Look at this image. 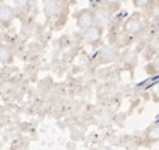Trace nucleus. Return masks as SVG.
<instances>
[{"label": "nucleus", "mask_w": 159, "mask_h": 150, "mask_svg": "<svg viewBox=\"0 0 159 150\" xmlns=\"http://www.w3.org/2000/svg\"><path fill=\"white\" fill-rule=\"evenodd\" d=\"M101 37H102V28L97 25H92L86 30H84L82 33V38L87 44H96L101 39Z\"/></svg>", "instance_id": "nucleus-4"}, {"label": "nucleus", "mask_w": 159, "mask_h": 150, "mask_svg": "<svg viewBox=\"0 0 159 150\" xmlns=\"http://www.w3.org/2000/svg\"><path fill=\"white\" fill-rule=\"evenodd\" d=\"M133 4L136 8H148L152 4V0H133Z\"/></svg>", "instance_id": "nucleus-15"}, {"label": "nucleus", "mask_w": 159, "mask_h": 150, "mask_svg": "<svg viewBox=\"0 0 159 150\" xmlns=\"http://www.w3.org/2000/svg\"><path fill=\"white\" fill-rule=\"evenodd\" d=\"M158 42H159V38H158Z\"/></svg>", "instance_id": "nucleus-18"}, {"label": "nucleus", "mask_w": 159, "mask_h": 150, "mask_svg": "<svg viewBox=\"0 0 159 150\" xmlns=\"http://www.w3.org/2000/svg\"><path fill=\"white\" fill-rule=\"evenodd\" d=\"M102 57H106V62H112L116 58V49L114 47H105L102 49Z\"/></svg>", "instance_id": "nucleus-12"}, {"label": "nucleus", "mask_w": 159, "mask_h": 150, "mask_svg": "<svg viewBox=\"0 0 159 150\" xmlns=\"http://www.w3.org/2000/svg\"><path fill=\"white\" fill-rule=\"evenodd\" d=\"M159 141V124L150 126L144 136V145H152Z\"/></svg>", "instance_id": "nucleus-6"}, {"label": "nucleus", "mask_w": 159, "mask_h": 150, "mask_svg": "<svg viewBox=\"0 0 159 150\" xmlns=\"http://www.w3.org/2000/svg\"><path fill=\"white\" fill-rule=\"evenodd\" d=\"M93 13V20H95V25L97 27H106L110 20H111V11L107 7H97L95 10H92Z\"/></svg>", "instance_id": "nucleus-1"}, {"label": "nucleus", "mask_w": 159, "mask_h": 150, "mask_svg": "<svg viewBox=\"0 0 159 150\" xmlns=\"http://www.w3.org/2000/svg\"><path fill=\"white\" fill-rule=\"evenodd\" d=\"M13 61V52L7 44H0V62L10 63Z\"/></svg>", "instance_id": "nucleus-8"}, {"label": "nucleus", "mask_w": 159, "mask_h": 150, "mask_svg": "<svg viewBox=\"0 0 159 150\" xmlns=\"http://www.w3.org/2000/svg\"><path fill=\"white\" fill-rule=\"evenodd\" d=\"M123 29L128 35H136L138 33H140L143 29V23L139 14H133L130 18H128L123 25Z\"/></svg>", "instance_id": "nucleus-2"}, {"label": "nucleus", "mask_w": 159, "mask_h": 150, "mask_svg": "<svg viewBox=\"0 0 159 150\" xmlns=\"http://www.w3.org/2000/svg\"><path fill=\"white\" fill-rule=\"evenodd\" d=\"M147 72L150 73V74L159 73V53L154 55V58L152 60V62L147 66Z\"/></svg>", "instance_id": "nucleus-9"}, {"label": "nucleus", "mask_w": 159, "mask_h": 150, "mask_svg": "<svg viewBox=\"0 0 159 150\" xmlns=\"http://www.w3.org/2000/svg\"><path fill=\"white\" fill-rule=\"evenodd\" d=\"M130 43V35H128L124 30L114 34V44L116 48H124Z\"/></svg>", "instance_id": "nucleus-7"}, {"label": "nucleus", "mask_w": 159, "mask_h": 150, "mask_svg": "<svg viewBox=\"0 0 159 150\" xmlns=\"http://www.w3.org/2000/svg\"><path fill=\"white\" fill-rule=\"evenodd\" d=\"M124 61L129 66H135L136 62H138V53H136V51H128L124 54Z\"/></svg>", "instance_id": "nucleus-11"}, {"label": "nucleus", "mask_w": 159, "mask_h": 150, "mask_svg": "<svg viewBox=\"0 0 159 150\" xmlns=\"http://www.w3.org/2000/svg\"><path fill=\"white\" fill-rule=\"evenodd\" d=\"M58 10H59V5H58V3H57V0H49V2L46 4L44 11H46V14H47L48 16L57 14Z\"/></svg>", "instance_id": "nucleus-10"}, {"label": "nucleus", "mask_w": 159, "mask_h": 150, "mask_svg": "<svg viewBox=\"0 0 159 150\" xmlns=\"http://www.w3.org/2000/svg\"><path fill=\"white\" fill-rule=\"evenodd\" d=\"M13 90V83L9 81H3L0 82V95H7L8 92Z\"/></svg>", "instance_id": "nucleus-13"}, {"label": "nucleus", "mask_w": 159, "mask_h": 150, "mask_svg": "<svg viewBox=\"0 0 159 150\" xmlns=\"http://www.w3.org/2000/svg\"><path fill=\"white\" fill-rule=\"evenodd\" d=\"M124 0H105V3L109 5V7H117L120 5Z\"/></svg>", "instance_id": "nucleus-16"}, {"label": "nucleus", "mask_w": 159, "mask_h": 150, "mask_svg": "<svg viewBox=\"0 0 159 150\" xmlns=\"http://www.w3.org/2000/svg\"><path fill=\"white\" fill-rule=\"evenodd\" d=\"M15 4L19 5V7H25L28 3H29V0H14Z\"/></svg>", "instance_id": "nucleus-17"}, {"label": "nucleus", "mask_w": 159, "mask_h": 150, "mask_svg": "<svg viewBox=\"0 0 159 150\" xmlns=\"http://www.w3.org/2000/svg\"><path fill=\"white\" fill-rule=\"evenodd\" d=\"M14 19V9L7 4H0V23L4 27H9Z\"/></svg>", "instance_id": "nucleus-5"}, {"label": "nucleus", "mask_w": 159, "mask_h": 150, "mask_svg": "<svg viewBox=\"0 0 159 150\" xmlns=\"http://www.w3.org/2000/svg\"><path fill=\"white\" fill-rule=\"evenodd\" d=\"M150 93L154 102H159V81L155 82L154 85H152L150 87Z\"/></svg>", "instance_id": "nucleus-14"}, {"label": "nucleus", "mask_w": 159, "mask_h": 150, "mask_svg": "<svg viewBox=\"0 0 159 150\" xmlns=\"http://www.w3.org/2000/svg\"><path fill=\"white\" fill-rule=\"evenodd\" d=\"M77 27L78 29H81L82 32L86 30L87 28L95 25V20H93V13L90 9H84L77 14Z\"/></svg>", "instance_id": "nucleus-3"}]
</instances>
